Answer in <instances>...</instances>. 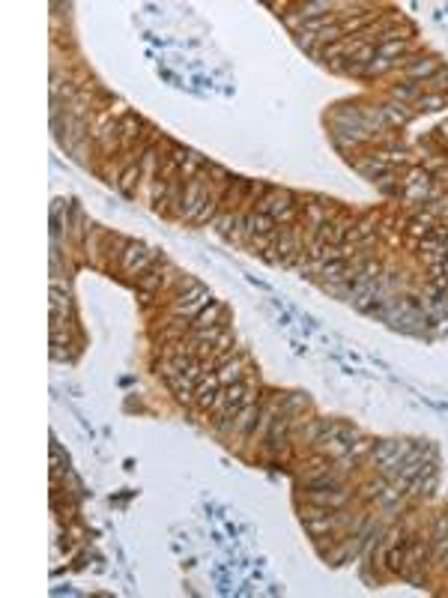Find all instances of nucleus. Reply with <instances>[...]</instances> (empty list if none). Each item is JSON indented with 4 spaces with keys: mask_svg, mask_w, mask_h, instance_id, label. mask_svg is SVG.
Wrapping results in <instances>:
<instances>
[{
    "mask_svg": "<svg viewBox=\"0 0 448 598\" xmlns=\"http://www.w3.org/2000/svg\"><path fill=\"white\" fill-rule=\"evenodd\" d=\"M388 96L395 99V102H401V105H413V102H418V99L424 96V84H413V81H397V84H392L388 87Z\"/></svg>",
    "mask_w": 448,
    "mask_h": 598,
    "instance_id": "obj_10",
    "label": "nucleus"
},
{
    "mask_svg": "<svg viewBox=\"0 0 448 598\" xmlns=\"http://www.w3.org/2000/svg\"><path fill=\"white\" fill-rule=\"evenodd\" d=\"M224 314H227V305L222 302V299H218V302H209V305L204 308V312L192 321V332H194V329H209V326H215Z\"/></svg>",
    "mask_w": 448,
    "mask_h": 598,
    "instance_id": "obj_12",
    "label": "nucleus"
},
{
    "mask_svg": "<svg viewBox=\"0 0 448 598\" xmlns=\"http://www.w3.org/2000/svg\"><path fill=\"white\" fill-rule=\"evenodd\" d=\"M218 383L222 386H233V383H239V380H245V374H248V368H245V356H233L231 362H224V365H218Z\"/></svg>",
    "mask_w": 448,
    "mask_h": 598,
    "instance_id": "obj_8",
    "label": "nucleus"
},
{
    "mask_svg": "<svg viewBox=\"0 0 448 598\" xmlns=\"http://www.w3.org/2000/svg\"><path fill=\"white\" fill-rule=\"evenodd\" d=\"M192 362H194L192 353H185V356H167V359H162V365H158V374H162L165 380H174V377L183 374Z\"/></svg>",
    "mask_w": 448,
    "mask_h": 598,
    "instance_id": "obj_13",
    "label": "nucleus"
},
{
    "mask_svg": "<svg viewBox=\"0 0 448 598\" xmlns=\"http://www.w3.org/2000/svg\"><path fill=\"white\" fill-rule=\"evenodd\" d=\"M222 392V383H218V374L215 371H206L201 380H197V389H194V404L201 407V410L209 413V407L215 404V395Z\"/></svg>",
    "mask_w": 448,
    "mask_h": 598,
    "instance_id": "obj_5",
    "label": "nucleus"
},
{
    "mask_svg": "<svg viewBox=\"0 0 448 598\" xmlns=\"http://www.w3.org/2000/svg\"><path fill=\"white\" fill-rule=\"evenodd\" d=\"M287 440H290V416H287V413L281 410V413L275 416L272 428H269V434H266L263 446H266V452H272V455H281L284 448H287Z\"/></svg>",
    "mask_w": 448,
    "mask_h": 598,
    "instance_id": "obj_3",
    "label": "nucleus"
},
{
    "mask_svg": "<svg viewBox=\"0 0 448 598\" xmlns=\"http://www.w3.org/2000/svg\"><path fill=\"white\" fill-rule=\"evenodd\" d=\"M380 111H383V117H385L388 129H392V126H406V123H410V117H413L410 105H401V102H395V99H388V102H380Z\"/></svg>",
    "mask_w": 448,
    "mask_h": 598,
    "instance_id": "obj_11",
    "label": "nucleus"
},
{
    "mask_svg": "<svg viewBox=\"0 0 448 598\" xmlns=\"http://www.w3.org/2000/svg\"><path fill=\"white\" fill-rule=\"evenodd\" d=\"M254 209L263 216H272L278 225H293V218H296L299 209H302V204H299L296 195L287 192V188H269L260 201H257Z\"/></svg>",
    "mask_w": 448,
    "mask_h": 598,
    "instance_id": "obj_1",
    "label": "nucleus"
},
{
    "mask_svg": "<svg viewBox=\"0 0 448 598\" xmlns=\"http://www.w3.org/2000/svg\"><path fill=\"white\" fill-rule=\"evenodd\" d=\"M385 485H388V478L376 473V476L371 478V482H365L362 487H358V491H362V494H358V500H365V503H374V500H380V494L385 491Z\"/></svg>",
    "mask_w": 448,
    "mask_h": 598,
    "instance_id": "obj_15",
    "label": "nucleus"
},
{
    "mask_svg": "<svg viewBox=\"0 0 448 598\" xmlns=\"http://www.w3.org/2000/svg\"><path fill=\"white\" fill-rule=\"evenodd\" d=\"M448 90V72L445 69H440L433 78H427L424 81V93H445Z\"/></svg>",
    "mask_w": 448,
    "mask_h": 598,
    "instance_id": "obj_21",
    "label": "nucleus"
},
{
    "mask_svg": "<svg viewBox=\"0 0 448 598\" xmlns=\"http://www.w3.org/2000/svg\"><path fill=\"white\" fill-rule=\"evenodd\" d=\"M144 254H147V245H144V243H135V239H132V243H128V245H126V252H123V257H119V266H123V273H126V269H128V266H132L135 261H141V257H144Z\"/></svg>",
    "mask_w": 448,
    "mask_h": 598,
    "instance_id": "obj_17",
    "label": "nucleus"
},
{
    "mask_svg": "<svg viewBox=\"0 0 448 598\" xmlns=\"http://www.w3.org/2000/svg\"><path fill=\"white\" fill-rule=\"evenodd\" d=\"M138 129H141V120H138V117H126L123 123H119V132H123V135H119V144H128L132 138L141 135Z\"/></svg>",
    "mask_w": 448,
    "mask_h": 598,
    "instance_id": "obj_20",
    "label": "nucleus"
},
{
    "mask_svg": "<svg viewBox=\"0 0 448 598\" xmlns=\"http://www.w3.org/2000/svg\"><path fill=\"white\" fill-rule=\"evenodd\" d=\"M335 9H338V0H305V3H296V13L302 15V22H311V18L332 15Z\"/></svg>",
    "mask_w": 448,
    "mask_h": 598,
    "instance_id": "obj_9",
    "label": "nucleus"
},
{
    "mask_svg": "<svg viewBox=\"0 0 448 598\" xmlns=\"http://www.w3.org/2000/svg\"><path fill=\"white\" fill-rule=\"evenodd\" d=\"M138 179H144V174H141V162H135V165H128V168H126V177L119 179V188H123L126 195H132Z\"/></svg>",
    "mask_w": 448,
    "mask_h": 598,
    "instance_id": "obj_19",
    "label": "nucleus"
},
{
    "mask_svg": "<svg viewBox=\"0 0 448 598\" xmlns=\"http://www.w3.org/2000/svg\"><path fill=\"white\" fill-rule=\"evenodd\" d=\"M278 227V222L272 216H263V213H257V209H251V213H245V231H242V239L245 243H251L254 236H260V234H269V231H275Z\"/></svg>",
    "mask_w": 448,
    "mask_h": 598,
    "instance_id": "obj_7",
    "label": "nucleus"
},
{
    "mask_svg": "<svg viewBox=\"0 0 448 598\" xmlns=\"http://www.w3.org/2000/svg\"><path fill=\"white\" fill-rule=\"evenodd\" d=\"M308 407H311V398L302 395V392H290V395H284V398H281V410H284L287 416L305 413Z\"/></svg>",
    "mask_w": 448,
    "mask_h": 598,
    "instance_id": "obj_16",
    "label": "nucleus"
},
{
    "mask_svg": "<svg viewBox=\"0 0 448 598\" xmlns=\"http://www.w3.org/2000/svg\"><path fill=\"white\" fill-rule=\"evenodd\" d=\"M440 69H442V60H440V57H424V54H422V57H418L413 66H406L401 75H404V81L424 84L427 78H433L436 72H440Z\"/></svg>",
    "mask_w": 448,
    "mask_h": 598,
    "instance_id": "obj_4",
    "label": "nucleus"
},
{
    "mask_svg": "<svg viewBox=\"0 0 448 598\" xmlns=\"http://www.w3.org/2000/svg\"><path fill=\"white\" fill-rule=\"evenodd\" d=\"M128 243H132V239H126V236H108V243H105V257H108V261H119Z\"/></svg>",
    "mask_w": 448,
    "mask_h": 598,
    "instance_id": "obj_18",
    "label": "nucleus"
},
{
    "mask_svg": "<svg viewBox=\"0 0 448 598\" xmlns=\"http://www.w3.org/2000/svg\"><path fill=\"white\" fill-rule=\"evenodd\" d=\"M448 105V93H424L418 102H413V114H424V111H440Z\"/></svg>",
    "mask_w": 448,
    "mask_h": 598,
    "instance_id": "obj_14",
    "label": "nucleus"
},
{
    "mask_svg": "<svg viewBox=\"0 0 448 598\" xmlns=\"http://www.w3.org/2000/svg\"><path fill=\"white\" fill-rule=\"evenodd\" d=\"M204 174H206V171H201V174L192 177V179H185V188H183V197H179V207L174 209V213L183 218V222H194V216H197V209H201L204 197L209 195V186H206Z\"/></svg>",
    "mask_w": 448,
    "mask_h": 598,
    "instance_id": "obj_2",
    "label": "nucleus"
},
{
    "mask_svg": "<svg viewBox=\"0 0 448 598\" xmlns=\"http://www.w3.org/2000/svg\"><path fill=\"white\" fill-rule=\"evenodd\" d=\"M167 266H171V264H165V257H162V261H156L144 275H138V291H141V293H149V296L162 291V287H165V275H167Z\"/></svg>",
    "mask_w": 448,
    "mask_h": 598,
    "instance_id": "obj_6",
    "label": "nucleus"
}]
</instances>
